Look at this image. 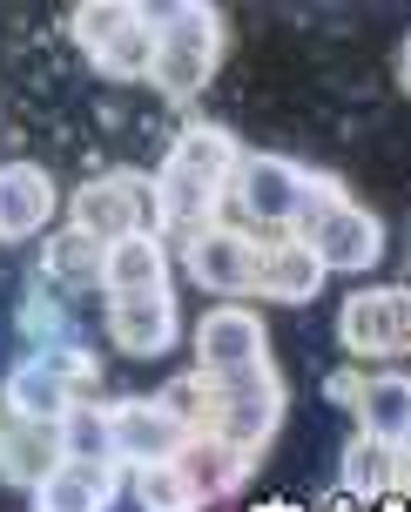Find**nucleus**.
I'll use <instances>...</instances> for the list:
<instances>
[{"label": "nucleus", "instance_id": "f257e3e1", "mask_svg": "<svg viewBox=\"0 0 411 512\" xmlns=\"http://www.w3.org/2000/svg\"><path fill=\"white\" fill-rule=\"evenodd\" d=\"M236 135L216 122H196L182 128L162 169H155V209H162V230H182L196 236L209 223H223V203H230V176H236Z\"/></svg>", "mask_w": 411, "mask_h": 512}, {"label": "nucleus", "instance_id": "f03ea898", "mask_svg": "<svg viewBox=\"0 0 411 512\" xmlns=\"http://www.w3.org/2000/svg\"><path fill=\"white\" fill-rule=\"evenodd\" d=\"M223 61V14L209 0H176V7H155V68L149 81L169 102H189L216 81Z\"/></svg>", "mask_w": 411, "mask_h": 512}, {"label": "nucleus", "instance_id": "7ed1b4c3", "mask_svg": "<svg viewBox=\"0 0 411 512\" xmlns=\"http://www.w3.org/2000/svg\"><path fill=\"white\" fill-rule=\"evenodd\" d=\"M297 236L310 243V256L324 263V277H364V270H378V256H385V223L371 216L364 203H351L331 176L310 182V209Z\"/></svg>", "mask_w": 411, "mask_h": 512}, {"label": "nucleus", "instance_id": "20e7f679", "mask_svg": "<svg viewBox=\"0 0 411 512\" xmlns=\"http://www.w3.org/2000/svg\"><path fill=\"white\" fill-rule=\"evenodd\" d=\"M310 182L317 176L297 169L290 155L243 149L223 209H236V230H250V236H297V223H304V209H310Z\"/></svg>", "mask_w": 411, "mask_h": 512}, {"label": "nucleus", "instance_id": "39448f33", "mask_svg": "<svg viewBox=\"0 0 411 512\" xmlns=\"http://www.w3.org/2000/svg\"><path fill=\"white\" fill-rule=\"evenodd\" d=\"M283 405H290V384H283L277 364L263 358V364H250V371H236V378H209V425L203 432L230 438L236 452L257 459L263 445L277 438Z\"/></svg>", "mask_w": 411, "mask_h": 512}, {"label": "nucleus", "instance_id": "423d86ee", "mask_svg": "<svg viewBox=\"0 0 411 512\" xmlns=\"http://www.w3.org/2000/svg\"><path fill=\"white\" fill-rule=\"evenodd\" d=\"M68 230L95 236V243H122V236H162V209H155V182L135 176V169H115V176H95L75 189L68 203Z\"/></svg>", "mask_w": 411, "mask_h": 512}, {"label": "nucleus", "instance_id": "0eeeda50", "mask_svg": "<svg viewBox=\"0 0 411 512\" xmlns=\"http://www.w3.org/2000/svg\"><path fill=\"white\" fill-rule=\"evenodd\" d=\"M337 344H344V358H358V364L411 358V283H378V290L344 297Z\"/></svg>", "mask_w": 411, "mask_h": 512}, {"label": "nucleus", "instance_id": "6e6552de", "mask_svg": "<svg viewBox=\"0 0 411 512\" xmlns=\"http://www.w3.org/2000/svg\"><path fill=\"white\" fill-rule=\"evenodd\" d=\"M257 256H263V236L236 230V223H209V230L182 236L189 277L216 297H257Z\"/></svg>", "mask_w": 411, "mask_h": 512}, {"label": "nucleus", "instance_id": "1a4fd4ad", "mask_svg": "<svg viewBox=\"0 0 411 512\" xmlns=\"http://www.w3.org/2000/svg\"><path fill=\"white\" fill-rule=\"evenodd\" d=\"M270 358V331L250 304H216L196 324V378H236Z\"/></svg>", "mask_w": 411, "mask_h": 512}, {"label": "nucleus", "instance_id": "9d476101", "mask_svg": "<svg viewBox=\"0 0 411 512\" xmlns=\"http://www.w3.org/2000/svg\"><path fill=\"white\" fill-rule=\"evenodd\" d=\"M108 425H115V465H129V472L176 459L189 438V425L162 398H122V405H108Z\"/></svg>", "mask_w": 411, "mask_h": 512}, {"label": "nucleus", "instance_id": "9b49d317", "mask_svg": "<svg viewBox=\"0 0 411 512\" xmlns=\"http://www.w3.org/2000/svg\"><path fill=\"white\" fill-rule=\"evenodd\" d=\"M108 337L129 358H162L182 337V310L169 290H142V297H108Z\"/></svg>", "mask_w": 411, "mask_h": 512}, {"label": "nucleus", "instance_id": "f8f14e48", "mask_svg": "<svg viewBox=\"0 0 411 512\" xmlns=\"http://www.w3.org/2000/svg\"><path fill=\"white\" fill-rule=\"evenodd\" d=\"M61 209V189L41 162H0V243L41 236Z\"/></svg>", "mask_w": 411, "mask_h": 512}, {"label": "nucleus", "instance_id": "ddd939ff", "mask_svg": "<svg viewBox=\"0 0 411 512\" xmlns=\"http://www.w3.org/2000/svg\"><path fill=\"white\" fill-rule=\"evenodd\" d=\"M122 492V465H88V459H54L34 472V512H108Z\"/></svg>", "mask_w": 411, "mask_h": 512}, {"label": "nucleus", "instance_id": "4468645a", "mask_svg": "<svg viewBox=\"0 0 411 512\" xmlns=\"http://www.w3.org/2000/svg\"><path fill=\"white\" fill-rule=\"evenodd\" d=\"M351 411H358V432L364 438L411 452V378H405V371L351 378Z\"/></svg>", "mask_w": 411, "mask_h": 512}, {"label": "nucleus", "instance_id": "2eb2a0df", "mask_svg": "<svg viewBox=\"0 0 411 512\" xmlns=\"http://www.w3.org/2000/svg\"><path fill=\"white\" fill-rule=\"evenodd\" d=\"M317 290H324V263L310 256L304 236H263V256H257V297L304 310Z\"/></svg>", "mask_w": 411, "mask_h": 512}, {"label": "nucleus", "instance_id": "dca6fc26", "mask_svg": "<svg viewBox=\"0 0 411 512\" xmlns=\"http://www.w3.org/2000/svg\"><path fill=\"white\" fill-rule=\"evenodd\" d=\"M250 452H236L230 438H216V432H189L182 438V452H176V472L182 479H189V492H196V499H230L236 486H243V479H250Z\"/></svg>", "mask_w": 411, "mask_h": 512}, {"label": "nucleus", "instance_id": "f3484780", "mask_svg": "<svg viewBox=\"0 0 411 512\" xmlns=\"http://www.w3.org/2000/svg\"><path fill=\"white\" fill-rule=\"evenodd\" d=\"M75 398H81V391L61 378L48 358H21L14 371H7V384H0V405L14 411L21 425H48V432H54V418L75 405Z\"/></svg>", "mask_w": 411, "mask_h": 512}, {"label": "nucleus", "instance_id": "a211bd4d", "mask_svg": "<svg viewBox=\"0 0 411 512\" xmlns=\"http://www.w3.org/2000/svg\"><path fill=\"white\" fill-rule=\"evenodd\" d=\"M102 290L108 297H142V290H169V250L162 236H122L102 250Z\"/></svg>", "mask_w": 411, "mask_h": 512}, {"label": "nucleus", "instance_id": "6ab92c4d", "mask_svg": "<svg viewBox=\"0 0 411 512\" xmlns=\"http://www.w3.org/2000/svg\"><path fill=\"white\" fill-rule=\"evenodd\" d=\"M411 486V452L398 445H378V438H351V452H344V492L351 499H385V492Z\"/></svg>", "mask_w": 411, "mask_h": 512}, {"label": "nucleus", "instance_id": "aec40b11", "mask_svg": "<svg viewBox=\"0 0 411 512\" xmlns=\"http://www.w3.org/2000/svg\"><path fill=\"white\" fill-rule=\"evenodd\" d=\"M54 459H88V465H115V425H108V405H75L54 418Z\"/></svg>", "mask_w": 411, "mask_h": 512}, {"label": "nucleus", "instance_id": "412c9836", "mask_svg": "<svg viewBox=\"0 0 411 512\" xmlns=\"http://www.w3.org/2000/svg\"><path fill=\"white\" fill-rule=\"evenodd\" d=\"M88 61H95L108 81H149V68H155V7H135V21L122 27L115 41H102Z\"/></svg>", "mask_w": 411, "mask_h": 512}, {"label": "nucleus", "instance_id": "4be33fe9", "mask_svg": "<svg viewBox=\"0 0 411 512\" xmlns=\"http://www.w3.org/2000/svg\"><path fill=\"white\" fill-rule=\"evenodd\" d=\"M129 492H135V506H142V512H203V499L189 492V479L176 472V459L135 465V472H129Z\"/></svg>", "mask_w": 411, "mask_h": 512}, {"label": "nucleus", "instance_id": "5701e85b", "mask_svg": "<svg viewBox=\"0 0 411 512\" xmlns=\"http://www.w3.org/2000/svg\"><path fill=\"white\" fill-rule=\"evenodd\" d=\"M41 263H48L54 283H102V243L81 236V230H61L48 250H41Z\"/></svg>", "mask_w": 411, "mask_h": 512}, {"label": "nucleus", "instance_id": "b1692460", "mask_svg": "<svg viewBox=\"0 0 411 512\" xmlns=\"http://www.w3.org/2000/svg\"><path fill=\"white\" fill-rule=\"evenodd\" d=\"M129 21H135V0H81L75 14H68V34H75L81 48L95 54L102 41H115Z\"/></svg>", "mask_w": 411, "mask_h": 512}, {"label": "nucleus", "instance_id": "393cba45", "mask_svg": "<svg viewBox=\"0 0 411 512\" xmlns=\"http://www.w3.org/2000/svg\"><path fill=\"white\" fill-rule=\"evenodd\" d=\"M155 398L176 411L189 432H203V425H209V378H176V384H162Z\"/></svg>", "mask_w": 411, "mask_h": 512}, {"label": "nucleus", "instance_id": "a878e982", "mask_svg": "<svg viewBox=\"0 0 411 512\" xmlns=\"http://www.w3.org/2000/svg\"><path fill=\"white\" fill-rule=\"evenodd\" d=\"M41 358H48L68 384H88V378H95V358H81L75 344H54V351H41Z\"/></svg>", "mask_w": 411, "mask_h": 512}, {"label": "nucleus", "instance_id": "bb28decb", "mask_svg": "<svg viewBox=\"0 0 411 512\" xmlns=\"http://www.w3.org/2000/svg\"><path fill=\"white\" fill-rule=\"evenodd\" d=\"M398 88L411 95V34H405V48H398Z\"/></svg>", "mask_w": 411, "mask_h": 512}, {"label": "nucleus", "instance_id": "cd10ccee", "mask_svg": "<svg viewBox=\"0 0 411 512\" xmlns=\"http://www.w3.org/2000/svg\"><path fill=\"white\" fill-rule=\"evenodd\" d=\"M0 452H7V445H0Z\"/></svg>", "mask_w": 411, "mask_h": 512}]
</instances>
